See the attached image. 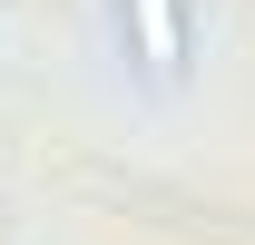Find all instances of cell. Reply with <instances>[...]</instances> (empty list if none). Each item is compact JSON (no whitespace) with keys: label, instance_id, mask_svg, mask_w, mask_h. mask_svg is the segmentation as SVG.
Returning a JSON list of instances; mask_svg holds the SVG:
<instances>
[{"label":"cell","instance_id":"obj_1","mask_svg":"<svg viewBox=\"0 0 255 245\" xmlns=\"http://www.w3.org/2000/svg\"><path fill=\"white\" fill-rule=\"evenodd\" d=\"M128 20H137V49H147L157 79L187 69V0H128Z\"/></svg>","mask_w":255,"mask_h":245},{"label":"cell","instance_id":"obj_2","mask_svg":"<svg viewBox=\"0 0 255 245\" xmlns=\"http://www.w3.org/2000/svg\"><path fill=\"white\" fill-rule=\"evenodd\" d=\"M10 236H20V216H10V196H0V245H10Z\"/></svg>","mask_w":255,"mask_h":245}]
</instances>
